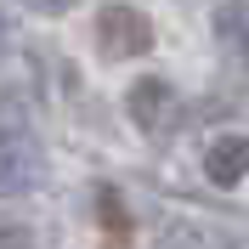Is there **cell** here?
Listing matches in <instances>:
<instances>
[{
	"label": "cell",
	"mask_w": 249,
	"mask_h": 249,
	"mask_svg": "<svg viewBox=\"0 0 249 249\" xmlns=\"http://www.w3.org/2000/svg\"><path fill=\"white\" fill-rule=\"evenodd\" d=\"M96 210H102V232H108V249H124V238H130V221H124V204L119 193H96Z\"/></svg>",
	"instance_id": "cell-6"
},
{
	"label": "cell",
	"mask_w": 249,
	"mask_h": 249,
	"mask_svg": "<svg viewBox=\"0 0 249 249\" xmlns=\"http://www.w3.org/2000/svg\"><path fill=\"white\" fill-rule=\"evenodd\" d=\"M96 40H102V57L124 62V57H147L153 51V23L142 6H102L96 12Z\"/></svg>",
	"instance_id": "cell-1"
},
{
	"label": "cell",
	"mask_w": 249,
	"mask_h": 249,
	"mask_svg": "<svg viewBox=\"0 0 249 249\" xmlns=\"http://www.w3.org/2000/svg\"><path fill=\"white\" fill-rule=\"evenodd\" d=\"M0 249H23V238H17V232H0Z\"/></svg>",
	"instance_id": "cell-7"
},
{
	"label": "cell",
	"mask_w": 249,
	"mask_h": 249,
	"mask_svg": "<svg viewBox=\"0 0 249 249\" xmlns=\"http://www.w3.org/2000/svg\"><path fill=\"white\" fill-rule=\"evenodd\" d=\"M124 108H130V119H136L147 136H164V130H176V119H181V96H176L170 79H136V85L124 91Z\"/></svg>",
	"instance_id": "cell-3"
},
{
	"label": "cell",
	"mask_w": 249,
	"mask_h": 249,
	"mask_svg": "<svg viewBox=\"0 0 249 249\" xmlns=\"http://www.w3.org/2000/svg\"><path fill=\"white\" fill-rule=\"evenodd\" d=\"M204 176L215 187H232L249 176V136H215L204 147Z\"/></svg>",
	"instance_id": "cell-4"
},
{
	"label": "cell",
	"mask_w": 249,
	"mask_h": 249,
	"mask_svg": "<svg viewBox=\"0 0 249 249\" xmlns=\"http://www.w3.org/2000/svg\"><path fill=\"white\" fill-rule=\"evenodd\" d=\"M215 29H221V40H227V51L249 68V6H221Z\"/></svg>",
	"instance_id": "cell-5"
},
{
	"label": "cell",
	"mask_w": 249,
	"mask_h": 249,
	"mask_svg": "<svg viewBox=\"0 0 249 249\" xmlns=\"http://www.w3.org/2000/svg\"><path fill=\"white\" fill-rule=\"evenodd\" d=\"M46 181V153L29 130H0V198H23Z\"/></svg>",
	"instance_id": "cell-2"
}]
</instances>
